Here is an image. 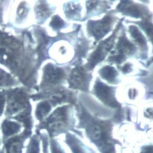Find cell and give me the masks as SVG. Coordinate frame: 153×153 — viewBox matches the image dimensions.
<instances>
[{"label":"cell","mask_w":153,"mask_h":153,"mask_svg":"<svg viewBox=\"0 0 153 153\" xmlns=\"http://www.w3.org/2000/svg\"><path fill=\"white\" fill-rule=\"evenodd\" d=\"M130 31L133 38L141 46L145 45L146 43L145 37L142 34L138 28L135 26L130 27Z\"/></svg>","instance_id":"2e32d148"},{"label":"cell","mask_w":153,"mask_h":153,"mask_svg":"<svg viewBox=\"0 0 153 153\" xmlns=\"http://www.w3.org/2000/svg\"><path fill=\"white\" fill-rule=\"evenodd\" d=\"M64 25V22L59 16H55L51 22V26L56 29L60 28Z\"/></svg>","instance_id":"ffe728a7"},{"label":"cell","mask_w":153,"mask_h":153,"mask_svg":"<svg viewBox=\"0 0 153 153\" xmlns=\"http://www.w3.org/2000/svg\"><path fill=\"white\" fill-rule=\"evenodd\" d=\"M2 146V141H1V133H0V148H1Z\"/></svg>","instance_id":"4316f807"},{"label":"cell","mask_w":153,"mask_h":153,"mask_svg":"<svg viewBox=\"0 0 153 153\" xmlns=\"http://www.w3.org/2000/svg\"><path fill=\"white\" fill-rule=\"evenodd\" d=\"M96 94L98 98L106 105L114 108H120V104L114 96L112 88L101 82H98L95 87Z\"/></svg>","instance_id":"8992f818"},{"label":"cell","mask_w":153,"mask_h":153,"mask_svg":"<svg viewBox=\"0 0 153 153\" xmlns=\"http://www.w3.org/2000/svg\"><path fill=\"white\" fill-rule=\"evenodd\" d=\"M119 46L121 51L122 52L126 51L131 52L134 48L133 45L124 38H123L120 41Z\"/></svg>","instance_id":"ac0fdd59"},{"label":"cell","mask_w":153,"mask_h":153,"mask_svg":"<svg viewBox=\"0 0 153 153\" xmlns=\"http://www.w3.org/2000/svg\"><path fill=\"white\" fill-rule=\"evenodd\" d=\"M7 97L5 94L0 93V117L2 118L5 112Z\"/></svg>","instance_id":"d6986e66"},{"label":"cell","mask_w":153,"mask_h":153,"mask_svg":"<svg viewBox=\"0 0 153 153\" xmlns=\"http://www.w3.org/2000/svg\"><path fill=\"white\" fill-rule=\"evenodd\" d=\"M23 153H42L41 142L38 134L33 133L25 145Z\"/></svg>","instance_id":"30bf717a"},{"label":"cell","mask_w":153,"mask_h":153,"mask_svg":"<svg viewBox=\"0 0 153 153\" xmlns=\"http://www.w3.org/2000/svg\"><path fill=\"white\" fill-rule=\"evenodd\" d=\"M79 110V126L85 129L89 140L102 153H116L117 143L112 138V122L97 119L84 108Z\"/></svg>","instance_id":"6da1fadb"},{"label":"cell","mask_w":153,"mask_h":153,"mask_svg":"<svg viewBox=\"0 0 153 153\" xmlns=\"http://www.w3.org/2000/svg\"><path fill=\"white\" fill-rule=\"evenodd\" d=\"M141 153H152V146H146L144 147Z\"/></svg>","instance_id":"7402d4cb"},{"label":"cell","mask_w":153,"mask_h":153,"mask_svg":"<svg viewBox=\"0 0 153 153\" xmlns=\"http://www.w3.org/2000/svg\"><path fill=\"white\" fill-rule=\"evenodd\" d=\"M0 153H5V150L2 147L0 148Z\"/></svg>","instance_id":"484cf974"},{"label":"cell","mask_w":153,"mask_h":153,"mask_svg":"<svg viewBox=\"0 0 153 153\" xmlns=\"http://www.w3.org/2000/svg\"><path fill=\"white\" fill-rule=\"evenodd\" d=\"M110 22V18L108 17H105L100 22L92 23L91 27L92 31L95 36L100 38L102 37L108 31V28Z\"/></svg>","instance_id":"8fae6325"},{"label":"cell","mask_w":153,"mask_h":153,"mask_svg":"<svg viewBox=\"0 0 153 153\" xmlns=\"http://www.w3.org/2000/svg\"><path fill=\"white\" fill-rule=\"evenodd\" d=\"M53 107L48 100L41 101L36 105L33 112L35 120L39 123L44 120L53 111Z\"/></svg>","instance_id":"9c48e42d"},{"label":"cell","mask_w":153,"mask_h":153,"mask_svg":"<svg viewBox=\"0 0 153 153\" xmlns=\"http://www.w3.org/2000/svg\"><path fill=\"white\" fill-rule=\"evenodd\" d=\"M126 11L130 15L133 16L134 17H138L140 15V11L139 8L135 6H131L127 7Z\"/></svg>","instance_id":"44dd1931"},{"label":"cell","mask_w":153,"mask_h":153,"mask_svg":"<svg viewBox=\"0 0 153 153\" xmlns=\"http://www.w3.org/2000/svg\"><path fill=\"white\" fill-rule=\"evenodd\" d=\"M39 136L41 142L42 153H50L49 146V136L45 131L35 133Z\"/></svg>","instance_id":"4fadbf2b"},{"label":"cell","mask_w":153,"mask_h":153,"mask_svg":"<svg viewBox=\"0 0 153 153\" xmlns=\"http://www.w3.org/2000/svg\"><path fill=\"white\" fill-rule=\"evenodd\" d=\"M30 104L28 95L22 90H16L9 93L2 118L13 117L26 109Z\"/></svg>","instance_id":"3957f363"},{"label":"cell","mask_w":153,"mask_h":153,"mask_svg":"<svg viewBox=\"0 0 153 153\" xmlns=\"http://www.w3.org/2000/svg\"><path fill=\"white\" fill-rule=\"evenodd\" d=\"M66 134L65 142L73 153H95L71 133L67 132Z\"/></svg>","instance_id":"ba28073f"},{"label":"cell","mask_w":153,"mask_h":153,"mask_svg":"<svg viewBox=\"0 0 153 153\" xmlns=\"http://www.w3.org/2000/svg\"><path fill=\"white\" fill-rule=\"evenodd\" d=\"M49 146L50 153H66L55 138H49Z\"/></svg>","instance_id":"e0dca14e"},{"label":"cell","mask_w":153,"mask_h":153,"mask_svg":"<svg viewBox=\"0 0 153 153\" xmlns=\"http://www.w3.org/2000/svg\"><path fill=\"white\" fill-rule=\"evenodd\" d=\"M33 131L23 129L21 133L9 138L2 144L5 153H23L25 145Z\"/></svg>","instance_id":"277c9868"},{"label":"cell","mask_w":153,"mask_h":153,"mask_svg":"<svg viewBox=\"0 0 153 153\" xmlns=\"http://www.w3.org/2000/svg\"><path fill=\"white\" fill-rule=\"evenodd\" d=\"M146 26V30L148 33L149 35H152V25L150 23H146L145 24Z\"/></svg>","instance_id":"603a6c76"},{"label":"cell","mask_w":153,"mask_h":153,"mask_svg":"<svg viewBox=\"0 0 153 153\" xmlns=\"http://www.w3.org/2000/svg\"><path fill=\"white\" fill-rule=\"evenodd\" d=\"M7 118L13 119L20 123L23 126V129L33 131L35 126V120L33 115V107L31 104L20 113L13 117Z\"/></svg>","instance_id":"52a82bcc"},{"label":"cell","mask_w":153,"mask_h":153,"mask_svg":"<svg viewBox=\"0 0 153 153\" xmlns=\"http://www.w3.org/2000/svg\"><path fill=\"white\" fill-rule=\"evenodd\" d=\"M101 74L105 79L109 81H113L117 74V72L113 67L106 66L102 69Z\"/></svg>","instance_id":"9a60e30c"},{"label":"cell","mask_w":153,"mask_h":153,"mask_svg":"<svg viewBox=\"0 0 153 153\" xmlns=\"http://www.w3.org/2000/svg\"><path fill=\"white\" fill-rule=\"evenodd\" d=\"M96 1H89L88 2V8H92L96 5Z\"/></svg>","instance_id":"d4e9b609"},{"label":"cell","mask_w":153,"mask_h":153,"mask_svg":"<svg viewBox=\"0 0 153 153\" xmlns=\"http://www.w3.org/2000/svg\"><path fill=\"white\" fill-rule=\"evenodd\" d=\"M44 74L47 80L51 82H56L62 79L63 74L60 69L53 65H49L45 68Z\"/></svg>","instance_id":"7c38bea8"},{"label":"cell","mask_w":153,"mask_h":153,"mask_svg":"<svg viewBox=\"0 0 153 153\" xmlns=\"http://www.w3.org/2000/svg\"><path fill=\"white\" fill-rule=\"evenodd\" d=\"M1 118L0 121V133L3 144L9 138L21 133L23 127L20 123L13 119Z\"/></svg>","instance_id":"5b68a950"},{"label":"cell","mask_w":153,"mask_h":153,"mask_svg":"<svg viewBox=\"0 0 153 153\" xmlns=\"http://www.w3.org/2000/svg\"><path fill=\"white\" fill-rule=\"evenodd\" d=\"M1 118L0 117V121H1Z\"/></svg>","instance_id":"83f0119b"},{"label":"cell","mask_w":153,"mask_h":153,"mask_svg":"<svg viewBox=\"0 0 153 153\" xmlns=\"http://www.w3.org/2000/svg\"><path fill=\"white\" fill-rule=\"evenodd\" d=\"M130 69V65L128 64H126L123 67V73H127Z\"/></svg>","instance_id":"cb8c5ba5"},{"label":"cell","mask_w":153,"mask_h":153,"mask_svg":"<svg viewBox=\"0 0 153 153\" xmlns=\"http://www.w3.org/2000/svg\"><path fill=\"white\" fill-rule=\"evenodd\" d=\"M69 105L56 108L41 122L36 124L34 133L45 131L49 138H54L69 130H74L75 120Z\"/></svg>","instance_id":"7a4b0ae2"},{"label":"cell","mask_w":153,"mask_h":153,"mask_svg":"<svg viewBox=\"0 0 153 153\" xmlns=\"http://www.w3.org/2000/svg\"><path fill=\"white\" fill-rule=\"evenodd\" d=\"M84 74L79 70H75L71 76V84L73 87L79 88L84 81Z\"/></svg>","instance_id":"5bb4252c"}]
</instances>
